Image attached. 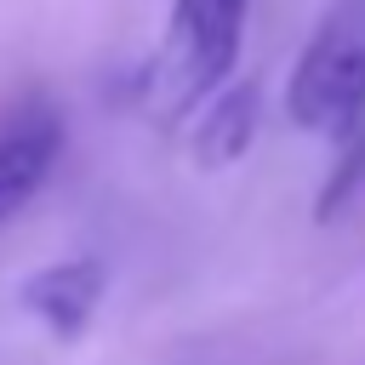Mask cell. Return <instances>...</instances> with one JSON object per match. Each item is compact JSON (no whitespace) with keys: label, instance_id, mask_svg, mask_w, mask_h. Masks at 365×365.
I'll return each instance as SVG.
<instances>
[{"label":"cell","instance_id":"2","mask_svg":"<svg viewBox=\"0 0 365 365\" xmlns=\"http://www.w3.org/2000/svg\"><path fill=\"white\" fill-rule=\"evenodd\" d=\"M285 114L302 131H319L331 143L359 137L365 125V11L342 6L331 11L285 80Z\"/></svg>","mask_w":365,"mask_h":365},{"label":"cell","instance_id":"1","mask_svg":"<svg viewBox=\"0 0 365 365\" xmlns=\"http://www.w3.org/2000/svg\"><path fill=\"white\" fill-rule=\"evenodd\" d=\"M251 23V0H171L160 46L143 68V108L160 125L200 114L234 74L240 40Z\"/></svg>","mask_w":365,"mask_h":365},{"label":"cell","instance_id":"3","mask_svg":"<svg viewBox=\"0 0 365 365\" xmlns=\"http://www.w3.org/2000/svg\"><path fill=\"white\" fill-rule=\"evenodd\" d=\"M97 297H103V262H91V257L51 262V268L29 274L23 291H17V302L34 319H46L57 336H80L86 319L97 314Z\"/></svg>","mask_w":365,"mask_h":365},{"label":"cell","instance_id":"4","mask_svg":"<svg viewBox=\"0 0 365 365\" xmlns=\"http://www.w3.org/2000/svg\"><path fill=\"white\" fill-rule=\"evenodd\" d=\"M57 148H63V131L51 114H34L0 131V222L17 217L40 194V182L57 165Z\"/></svg>","mask_w":365,"mask_h":365},{"label":"cell","instance_id":"5","mask_svg":"<svg viewBox=\"0 0 365 365\" xmlns=\"http://www.w3.org/2000/svg\"><path fill=\"white\" fill-rule=\"evenodd\" d=\"M251 131H257V86L251 80H234V86H222L200 108L188 148H194L200 165H234L251 148Z\"/></svg>","mask_w":365,"mask_h":365}]
</instances>
